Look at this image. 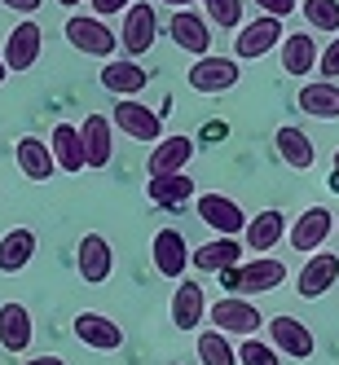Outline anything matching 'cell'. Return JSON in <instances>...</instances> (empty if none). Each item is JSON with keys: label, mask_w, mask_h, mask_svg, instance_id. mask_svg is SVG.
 I'll return each mask as SVG.
<instances>
[{"label": "cell", "mask_w": 339, "mask_h": 365, "mask_svg": "<svg viewBox=\"0 0 339 365\" xmlns=\"http://www.w3.org/2000/svg\"><path fill=\"white\" fill-rule=\"evenodd\" d=\"M282 282H286V264H282V259H273V255H255V259H247V264L221 273V286H225L229 295H238V299H247V295H269V291H278Z\"/></svg>", "instance_id": "1"}, {"label": "cell", "mask_w": 339, "mask_h": 365, "mask_svg": "<svg viewBox=\"0 0 339 365\" xmlns=\"http://www.w3.org/2000/svg\"><path fill=\"white\" fill-rule=\"evenodd\" d=\"M207 317L221 334H243V339H255V330L265 326V312H260L251 299H238V295H221L212 308H207Z\"/></svg>", "instance_id": "2"}, {"label": "cell", "mask_w": 339, "mask_h": 365, "mask_svg": "<svg viewBox=\"0 0 339 365\" xmlns=\"http://www.w3.org/2000/svg\"><path fill=\"white\" fill-rule=\"evenodd\" d=\"M66 40H71V48H80V53H88V58H115V44H119L106 22L88 18V14L66 18Z\"/></svg>", "instance_id": "3"}, {"label": "cell", "mask_w": 339, "mask_h": 365, "mask_svg": "<svg viewBox=\"0 0 339 365\" xmlns=\"http://www.w3.org/2000/svg\"><path fill=\"white\" fill-rule=\"evenodd\" d=\"M115 128L123 137H133V141H146V145H159L163 141V115L159 110H150L141 106V101H119L115 106Z\"/></svg>", "instance_id": "4"}, {"label": "cell", "mask_w": 339, "mask_h": 365, "mask_svg": "<svg viewBox=\"0 0 339 365\" xmlns=\"http://www.w3.org/2000/svg\"><path fill=\"white\" fill-rule=\"evenodd\" d=\"M194 212L207 229H216L221 238H238V233L247 229V216H243V207L225 198V194H198L194 198Z\"/></svg>", "instance_id": "5"}, {"label": "cell", "mask_w": 339, "mask_h": 365, "mask_svg": "<svg viewBox=\"0 0 339 365\" xmlns=\"http://www.w3.org/2000/svg\"><path fill=\"white\" fill-rule=\"evenodd\" d=\"M265 322H269V344H273V352L291 356V361H308L313 352H318V339H313V330L300 317H265Z\"/></svg>", "instance_id": "6"}, {"label": "cell", "mask_w": 339, "mask_h": 365, "mask_svg": "<svg viewBox=\"0 0 339 365\" xmlns=\"http://www.w3.org/2000/svg\"><path fill=\"white\" fill-rule=\"evenodd\" d=\"M40 48H44V31L36 27V22H18V27L9 31L5 40V71L9 75H22V71H31L40 62Z\"/></svg>", "instance_id": "7"}, {"label": "cell", "mask_w": 339, "mask_h": 365, "mask_svg": "<svg viewBox=\"0 0 339 365\" xmlns=\"http://www.w3.org/2000/svg\"><path fill=\"white\" fill-rule=\"evenodd\" d=\"M282 40H286L282 22L260 14L255 22H243V27H238V40H233V53H238V58H265V53H273V48H278Z\"/></svg>", "instance_id": "8"}, {"label": "cell", "mask_w": 339, "mask_h": 365, "mask_svg": "<svg viewBox=\"0 0 339 365\" xmlns=\"http://www.w3.org/2000/svg\"><path fill=\"white\" fill-rule=\"evenodd\" d=\"M150 255H154V269L168 282H181L186 277V264H190V247H186V233L176 229H159L150 242Z\"/></svg>", "instance_id": "9"}, {"label": "cell", "mask_w": 339, "mask_h": 365, "mask_svg": "<svg viewBox=\"0 0 339 365\" xmlns=\"http://www.w3.org/2000/svg\"><path fill=\"white\" fill-rule=\"evenodd\" d=\"M190 88L194 93H229L233 84H238V62L233 58H216V53H207L190 66Z\"/></svg>", "instance_id": "10"}, {"label": "cell", "mask_w": 339, "mask_h": 365, "mask_svg": "<svg viewBox=\"0 0 339 365\" xmlns=\"http://www.w3.org/2000/svg\"><path fill=\"white\" fill-rule=\"evenodd\" d=\"M75 264H80V277L88 286H101L111 273H115V251L101 233H84L80 238V251H75Z\"/></svg>", "instance_id": "11"}, {"label": "cell", "mask_w": 339, "mask_h": 365, "mask_svg": "<svg viewBox=\"0 0 339 365\" xmlns=\"http://www.w3.org/2000/svg\"><path fill=\"white\" fill-rule=\"evenodd\" d=\"M335 282H339V255L335 251H318V255H308V264L300 269L295 291H300V299H322Z\"/></svg>", "instance_id": "12"}, {"label": "cell", "mask_w": 339, "mask_h": 365, "mask_svg": "<svg viewBox=\"0 0 339 365\" xmlns=\"http://www.w3.org/2000/svg\"><path fill=\"white\" fill-rule=\"evenodd\" d=\"M154 31H159V18H154V5H133V9L123 14V31H119L123 53H128V58H141V53H150Z\"/></svg>", "instance_id": "13"}, {"label": "cell", "mask_w": 339, "mask_h": 365, "mask_svg": "<svg viewBox=\"0 0 339 365\" xmlns=\"http://www.w3.org/2000/svg\"><path fill=\"white\" fill-rule=\"evenodd\" d=\"M194 150V137H163L150 150V176H186Z\"/></svg>", "instance_id": "14"}, {"label": "cell", "mask_w": 339, "mask_h": 365, "mask_svg": "<svg viewBox=\"0 0 339 365\" xmlns=\"http://www.w3.org/2000/svg\"><path fill=\"white\" fill-rule=\"evenodd\" d=\"M168 36L176 40L181 53H194V58H207V48H212V27H207V22H203L198 14H190V9L172 14Z\"/></svg>", "instance_id": "15"}, {"label": "cell", "mask_w": 339, "mask_h": 365, "mask_svg": "<svg viewBox=\"0 0 339 365\" xmlns=\"http://www.w3.org/2000/svg\"><path fill=\"white\" fill-rule=\"evenodd\" d=\"M330 225H335V216L326 212V207H308V212H300L295 225H291V247L318 255L326 247V238H330Z\"/></svg>", "instance_id": "16"}, {"label": "cell", "mask_w": 339, "mask_h": 365, "mask_svg": "<svg viewBox=\"0 0 339 365\" xmlns=\"http://www.w3.org/2000/svg\"><path fill=\"white\" fill-rule=\"evenodd\" d=\"M71 330H75V339H80L84 348H93V352H115V348L123 344V330H119L111 317H101V312H80Z\"/></svg>", "instance_id": "17"}, {"label": "cell", "mask_w": 339, "mask_h": 365, "mask_svg": "<svg viewBox=\"0 0 339 365\" xmlns=\"http://www.w3.org/2000/svg\"><path fill=\"white\" fill-rule=\"evenodd\" d=\"M238 259H243V242L238 238H212V242H203L190 251V264L198 273H229V269H238Z\"/></svg>", "instance_id": "18"}, {"label": "cell", "mask_w": 339, "mask_h": 365, "mask_svg": "<svg viewBox=\"0 0 339 365\" xmlns=\"http://www.w3.org/2000/svg\"><path fill=\"white\" fill-rule=\"evenodd\" d=\"M286 238V216L278 212V207H269V212H255L251 220H247V229H243V247L247 251H273L278 242Z\"/></svg>", "instance_id": "19"}, {"label": "cell", "mask_w": 339, "mask_h": 365, "mask_svg": "<svg viewBox=\"0 0 339 365\" xmlns=\"http://www.w3.org/2000/svg\"><path fill=\"white\" fill-rule=\"evenodd\" d=\"M80 141H84V163L88 168H106L111 154H115V133H111V119L106 115H88L80 123Z\"/></svg>", "instance_id": "20"}, {"label": "cell", "mask_w": 339, "mask_h": 365, "mask_svg": "<svg viewBox=\"0 0 339 365\" xmlns=\"http://www.w3.org/2000/svg\"><path fill=\"white\" fill-rule=\"evenodd\" d=\"M207 322V299H203V286L198 282H181L172 291V326L176 330H198Z\"/></svg>", "instance_id": "21"}, {"label": "cell", "mask_w": 339, "mask_h": 365, "mask_svg": "<svg viewBox=\"0 0 339 365\" xmlns=\"http://www.w3.org/2000/svg\"><path fill=\"white\" fill-rule=\"evenodd\" d=\"M31 312L27 304H0V348L5 352H27L31 348Z\"/></svg>", "instance_id": "22"}, {"label": "cell", "mask_w": 339, "mask_h": 365, "mask_svg": "<svg viewBox=\"0 0 339 365\" xmlns=\"http://www.w3.org/2000/svg\"><path fill=\"white\" fill-rule=\"evenodd\" d=\"M146 84H150V75H146L133 58H128V62H106V66H101V88L115 93V97H123V101H133Z\"/></svg>", "instance_id": "23"}, {"label": "cell", "mask_w": 339, "mask_h": 365, "mask_svg": "<svg viewBox=\"0 0 339 365\" xmlns=\"http://www.w3.org/2000/svg\"><path fill=\"white\" fill-rule=\"evenodd\" d=\"M18 172L36 180V185H44V180H54L58 163H54V150H49L40 137H22L18 141Z\"/></svg>", "instance_id": "24"}, {"label": "cell", "mask_w": 339, "mask_h": 365, "mask_svg": "<svg viewBox=\"0 0 339 365\" xmlns=\"http://www.w3.org/2000/svg\"><path fill=\"white\" fill-rule=\"evenodd\" d=\"M49 150H54V163H58V172H80V168H88L84 163V141H80V128L75 123H58L54 128V137H49Z\"/></svg>", "instance_id": "25"}, {"label": "cell", "mask_w": 339, "mask_h": 365, "mask_svg": "<svg viewBox=\"0 0 339 365\" xmlns=\"http://www.w3.org/2000/svg\"><path fill=\"white\" fill-rule=\"evenodd\" d=\"M278 53H282V71L286 75H308L313 66H318V40H313L308 31H291L282 44H278Z\"/></svg>", "instance_id": "26"}, {"label": "cell", "mask_w": 339, "mask_h": 365, "mask_svg": "<svg viewBox=\"0 0 339 365\" xmlns=\"http://www.w3.org/2000/svg\"><path fill=\"white\" fill-rule=\"evenodd\" d=\"M273 145H278V154H282V163H286V168H295V172H308L313 163H318V150H313V141L300 133V128H291V123H282V128H278Z\"/></svg>", "instance_id": "27"}, {"label": "cell", "mask_w": 339, "mask_h": 365, "mask_svg": "<svg viewBox=\"0 0 339 365\" xmlns=\"http://www.w3.org/2000/svg\"><path fill=\"white\" fill-rule=\"evenodd\" d=\"M36 255V233L31 229H9L0 238V273H22Z\"/></svg>", "instance_id": "28"}, {"label": "cell", "mask_w": 339, "mask_h": 365, "mask_svg": "<svg viewBox=\"0 0 339 365\" xmlns=\"http://www.w3.org/2000/svg\"><path fill=\"white\" fill-rule=\"evenodd\" d=\"M295 106L304 115H313V119H339V84H326V80L304 84L300 97H295Z\"/></svg>", "instance_id": "29"}, {"label": "cell", "mask_w": 339, "mask_h": 365, "mask_svg": "<svg viewBox=\"0 0 339 365\" xmlns=\"http://www.w3.org/2000/svg\"><path fill=\"white\" fill-rule=\"evenodd\" d=\"M146 194L154 207H186L194 198V180L190 176H150Z\"/></svg>", "instance_id": "30"}, {"label": "cell", "mask_w": 339, "mask_h": 365, "mask_svg": "<svg viewBox=\"0 0 339 365\" xmlns=\"http://www.w3.org/2000/svg\"><path fill=\"white\" fill-rule=\"evenodd\" d=\"M198 361H203V365H238V352L229 348V334L203 330V334H198Z\"/></svg>", "instance_id": "31"}, {"label": "cell", "mask_w": 339, "mask_h": 365, "mask_svg": "<svg viewBox=\"0 0 339 365\" xmlns=\"http://www.w3.org/2000/svg\"><path fill=\"white\" fill-rule=\"evenodd\" d=\"M304 18L313 31H335L339 36V0H304Z\"/></svg>", "instance_id": "32"}, {"label": "cell", "mask_w": 339, "mask_h": 365, "mask_svg": "<svg viewBox=\"0 0 339 365\" xmlns=\"http://www.w3.org/2000/svg\"><path fill=\"white\" fill-rule=\"evenodd\" d=\"M203 5H207V18H212L221 31L243 27V0H203Z\"/></svg>", "instance_id": "33"}, {"label": "cell", "mask_w": 339, "mask_h": 365, "mask_svg": "<svg viewBox=\"0 0 339 365\" xmlns=\"http://www.w3.org/2000/svg\"><path fill=\"white\" fill-rule=\"evenodd\" d=\"M238 365H282V356L273 352V344H265V339H243Z\"/></svg>", "instance_id": "34"}, {"label": "cell", "mask_w": 339, "mask_h": 365, "mask_svg": "<svg viewBox=\"0 0 339 365\" xmlns=\"http://www.w3.org/2000/svg\"><path fill=\"white\" fill-rule=\"evenodd\" d=\"M318 71L326 75V84H335V75H339V40H330L318 53Z\"/></svg>", "instance_id": "35"}, {"label": "cell", "mask_w": 339, "mask_h": 365, "mask_svg": "<svg viewBox=\"0 0 339 365\" xmlns=\"http://www.w3.org/2000/svg\"><path fill=\"white\" fill-rule=\"evenodd\" d=\"M88 5H93V18L106 22L115 14H128V9H133V0H88Z\"/></svg>", "instance_id": "36"}, {"label": "cell", "mask_w": 339, "mask_h": 365, "mask_svg": "<svg viewBox=\"0 0 339 365\" xmlns=\"http://www.w3.org/2000/svg\"><path fill=\"white\" fill-rule=\"evenodd\" d=\"M260 9H265V18H291V9H295V0H255Z\"/></svg>", "instance_id": "37"}, {"label": "cell", "mask_w": 339, "mask_h": 365, "mask_svg": "<svg viewBox=\"0 0 339 365\" xmlns=\"http://www.w3.org/2000/svg\"><path fill=\"white\" fill-rule=\"evenodd\" d=\"M0 5H9V9H18V14H36L40 0H0Z\"/></svg>", "instance_id": "38"}, {"label": "cell", "mask_w": 339, "mask_h": 365, "mask_svg": "<svg viewBox=\"0 0 339 365\" xmlns=\"http://www.w3.org/2000/svg\"><path fill=\"white\" fill-rule=\"evenodd\" d=\"M22 365H66L62 356H31V361H22Z\"/></svg>", "instance_id": "39"}, {"label": "cell", "mask_w": 339, "mask_h": 365, "mask_svg": "<svg viewBox=\"0 0 339 365\" xmlns=\"http://www.w3.org/2000/svg\"><path fill=\"white\" fill-rule=\"evenodd\" d=\"M159 5H176V14H181L186 5H198V0H159Z\"/></svg>", "instance_id": "40"}, {"label": "cell", "mask_w": 339, "mask_h": 365, "mask_svg": "<svg viewBox=\"0 0 339 365\" xmlns=\"http://www.w3.org/2000/svg\"><path fill=\"white\" fill-rule=\"evenodd\" d=\"M9 80V71H5V58H0V84H5Z\"/></svg>", "instance_id": "41"}, {"label": "cell", "mask_w": 339, "mask_h": 365, "mask_svg": "<svg viewBox=\"0 0 339 365\" xmlns=\"http://www.w3.org/2000/svg\"><path fill=\"white\" fill-rule=\"evenodd\" d=\"M58 5H66V9H75V5H84V0H58Z\"/></svg>", "instance_id": "42"}, {"label": "cell", "mask_w": 339, "mask_h": 365, "mask_svg": "<svg viewBox=\"0 0 339 365\" xmlns=\"http://www.w3.org/2000/svg\"><path fill=\"white\" fill-rule=\"evenodd\" d=\"M330 190H335V194H339V172H335V176H330Z\"/></svg>", "instance_id": "43"}, {"label": "cell", "mask_w": 339, "mask_h": 365, "mask_svg": "<svg viewBox=\"0 0 339 365\" xmlns=\"http://www.w3.org/2000/svg\"><path fill=\"white\" fill-rule=\"evenodd\" d=\"M335 172H339V150H335Z\"/></svg>", "instance_id": "44"}]
</instances>
